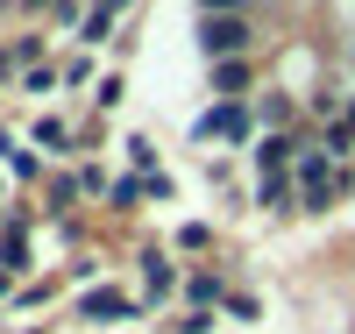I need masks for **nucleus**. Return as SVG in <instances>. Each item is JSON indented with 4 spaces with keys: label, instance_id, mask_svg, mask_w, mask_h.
I'll return each mask as SVG.
<instances>
[{
    "label": "nucleus",
    "instance_id": "nucleus-1",
    "mask_svg": "<svg viewBox=\"0 0 355 334\" xmlns=\"http://www.w3.org/2000/svg\"><path fill=\"white\" fill-rule=\"evenodd\" d=\"M199 50L214 57V65L242 57V50H249V22H242V15H206V22H199Z\"/></svg>",
    "mask_w": 355,
    "mask_h": 334
},
{
    "label": "nucleus",
    "instance_id": "nucleus-2",
    "mask_svg": "<svg viewBox=\"0 0 355 334\" xmlns=\"http://www.w3.org/2000/svg\"><path fill=\"white\" fill-rule=\"evenodd\" d=\"M192 135H199V142H214V135H249V107H234V100L206 107V114L192 121Z\"/></svg>",
    "mask_w": 355,
    "mask_h": 334
},
{
    "label": "nucleus",
    "instance_id": "nucleus-3",
    "mask_svg": "<svg viewBox=\"0 0 355 334\" xmlns=\"http://www.w3.org/2000/svg\"><path fill=\"white\" fill-rule=\"evenodd\" d=\"M85 320H128L135 313V299L128 292H85V306H78Z\"/></svg>",
    "mask_w": 355,
    "mask_h": 334
},
{
    "label": "nucleus",
    "instance_id": "nucleus-4",
    "mask_svg": "<svg viewBox=\"0 0 355 334\" xmlns=\"http://www.w3.org/2000/svg\"><path fill=\"white\" fill-rule=\"evenodd\" d=\"M185 299H192V313H206V306H227L234 292L214 278V270H199V278H185Z\"/></svg>",
    "mask_w": 355,
    "mask_h": 334
},
{
    "label": "nucleus",
    "instance_id": "nucleus-5",
    "mask_svg": "<svg viewBox=\"0 0 355 334\" xmlns=\"http://www.w3.org/2000/svg\"><path fill=\"white\" fill-rule=\"evenodd\" d=\"M291 135H263V149H256V164H263V178H284V164H291Z\"/></svg>",
    "mask_w": 355,
    "mask_h": 334
},
{
    "label": "nucleus",
    "instance_id": "nucleus-6",
    "mask_svg": "<svg viewBox=\"0 0 355 334\" xmlns=\"http://www.w3.org/2000/svg\"><path fill=\"white\" fill-rule=\"evenodd\" d=\"M142 285H150V292H171V285H178V270H171L157 249H142Z\"/></svg>",
    "mask_w": 355,
    "mask_h": 334
},
{
    "label": "nucleus",
    "instance_id": "nucleus-7",
    "mask_svg": "<svg viewBox=\"0 0 355 334\" xmlns=\"http://www.w3.org/2000/svg\"><path fill=\"white\" fill-rule=\"evenodd\" d=\"M121 8H128V0H100V8L85 15V43H100L107 28H114V15H121Z\"/></svg>",
    "mask_w": 355,
    "mask_h": 334
},
{
    "label": "nucleus",
    "instance_id": "nucleus-8",
    "mask_svg": "<svg viewBox=\"0 0 355 334\" xmlns=\"http://www.w3.org/2000/svg\"><path fill=\"white\" fill-rule=\"evenodd\" d=\"M242 85H249V65H242V57L214 65V93H242Z\"/></svg>",
    "mask_w": 355,
    "mask_h": 334
},
{
    "label": "nucleus",
    "instance_id": "nucleus-9",
    "mask_svg": "<svg viewBox=\"0 0 355 334\" xmlns=\"http://www.w3.org/2000/svg\"><path fill=\"white\" fill-rule=\"evenodd\" d=\"M256 199H263V206H291V178H263Z\"/></svg>",
    "mask_w": 355,
    "mask_h": 334
},
{
    "label": "nucleus",
    "instance_id": "nucleus-10",
    "mask_svg": "<svg viewBox=\"0 0 355 334\" xmlns=\"http://www.w3.org/2000/svg\"><path fill=\"white\" fill-rule=\"evenodd\" d=\"M107 192H114V199H121V206H135V199H142V192H150V185H142V178H114V185H107Z\"/></svg>",
    "mask_w": 355,
    "mask_h": 334
},
{
    "label": "nucleus",
    "instance_id": "nucleus-11",
    "mask_svg": "<svg viewBox=\"0 0 355 334\" xmlns=\"http://www.w3.org/2000/svg\"><path fill=\"white\" fill-rule=\"evenodd\" d=\"M8 149V164H15V178H36V157H28V149H15V142H0Z\"/></svg>",
    "mask_w": 355,
    "mask_h": 334
},
{
    "label": "nucleus",
    "instance_id": "nucleus-12",
    "mask_svg": "<svg viewBox=\"0 0 355 334\" xmlns=\"http://www.w3.org/2000/svg\"><path fill=\"white\" fill-rule=\"evenodd\" d=\"M206 327H214L206 313H185V320H171V334H206Z\"/></svg>",
    "mask_w": 355,
    "mask_h": 334
},
{
    "label": "nucleus",
    "instance_id": "nucleus-13",
    "mask_svg": "<svg viewBox=\"0 0 355 334\" xmlns=\"http://www.w3.org/2000/svg\"><path fill=\"white\" fill-rule=\"evenodd\" d=\"M199 8H206V15H234V0H199Z\"/></svg>",
    "mask_w": 355,
    "mask_h": 334
}]
</instances>
